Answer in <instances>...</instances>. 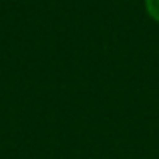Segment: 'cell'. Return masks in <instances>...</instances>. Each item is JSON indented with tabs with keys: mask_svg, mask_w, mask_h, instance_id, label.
<instances>
[{
	"mask_svg": "<svg viewBox=\"0 0 159 159\" xmlns=\"http://www.w3.org/2000/svg\"><path fill=\"white\" fill-rule=\"evenodd\" d=\"M145 7H147L151 17L159 21V0H145Z\"/></svg>",
	"mask_w": 159,
	"mask_h": 159,
	"instance_id": "1",
	"label": "cell"
}]
</instances>
